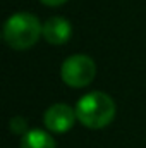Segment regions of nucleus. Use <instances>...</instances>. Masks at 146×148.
Masks as SVG:
<instances>
[{"label":"nucleus","mask_w":146,"mask_h":148,"mask_svg":"<svg viewBox=\"0 0 146 148\" xmlns=\"http://www.w3.org/2000/svg\"><path fill=\"white\" fill-rule=\"evenodd\" d=\"M77 121L89 129H102L115 117V102L103 91H91L77 100Z\"/></svg>","instance_id":"obj_1"},{"label":"nucleus","mask_w":146,"mask_h":148,"mask_svg":"<svg viewBox=\"0 0 146 148\" xmlns=\"http://www.w3.org/2000/svg\"><path fill=\"white\" fill-rule=\"evenodd\" d=\"M43 36V24L29 12L12 14L3 24V41L14 50H28Z\"/></svg>","instance_id":"obj_2"},{"label":"nucleus","mask_w":146,"mask_h":148,"mask_svg":"<svg viewBox=\"0 0 146 148\" xmlns=\"http://www.w3.org/2000/svg\"><path fill=\"white\" fill-rule=\"evenodd\" d=\"M96 76V64L91 57L84 53H76L62 62L60 77L71 88H84L91 84Z\"/></svg>","instance_id":"obj_3"},{"label":"nucleus","mask_w":146,"mask_h":148,"mask_svg":"<svg viewBox=\"0 0 146 148\" xmlns=\"http://www.w3.org/2000/svg\"><path fill=\"white\" fill-rule=\"evenodd\" d=\"M77 115H76V109L69 107L67 103H53L50 105L45 115H43V122L46 126L48 131L52 133H67L74 126Z\"/></svg>","instance_id":"obj_4"},{"label":"nucleus","mask_w":146,"mask_h":148,"mask_svg":"<svg viewBox=\"0 0 146 148\" xmlns=\"http://www.w3.org/2000/svg\"><path fill=\"white\" fill-rule=\"evenodd\" d=\"M72 36V26L64 17H50L43 23V38L50 45H64Z\"/></svg>","instance_id":"obj_5"},{"label":"nucleus","mask_w":146,"mask_h":148,"mask_svg":"<svg viewBox=\"0 0 146 148\" xmlns=\"http://www.w3.org/2000/svg\"><path fill=\"white\" fill-rule=\"evenodd\" d=\"M21 148H55V141L46 131L29 129L21 140Z\"/></svg>","instance_id":"obj_6"},{"label":"nucleus","mask_w":146,"mask_h":148,"mask_svg":"<svg viewBox=\"0 0 146 148\" xmlns=\"http://www.w3.org/2000/svg\"><path fill=\"white\" fill-rule=\"evenodd\" d=\"M10 131L14 133V134H26L28 133V122H26V119L24 117H21V115H16V117H12L10 119Z\"/></svg>","instance_id":"obj_7"},{"label":"nucleus","mask_w":146,"mask_h":148,"mask_svg":"<svg viewBox=\"0 0 146 148\" xmlns=\"http://www.w3.org/2000/svg\"><path fill=\"white\" fill-rule=\"evenodd\" d=\"M43 5H48V7H59L62 3H65L67 0H40Z\"/></svg>","instance_id":"obj_8"}]
</instances>
